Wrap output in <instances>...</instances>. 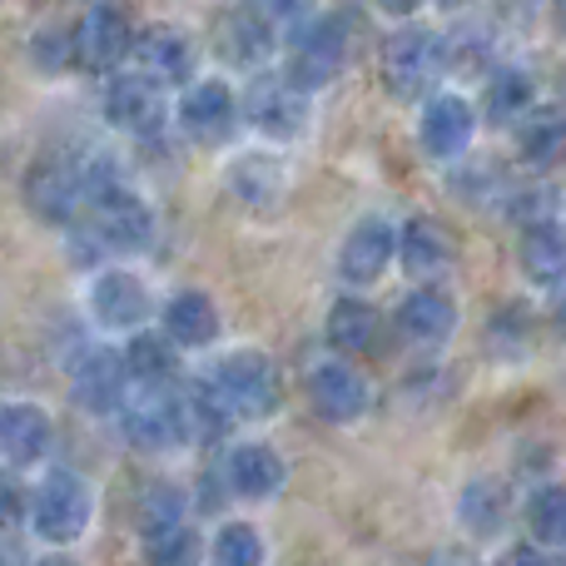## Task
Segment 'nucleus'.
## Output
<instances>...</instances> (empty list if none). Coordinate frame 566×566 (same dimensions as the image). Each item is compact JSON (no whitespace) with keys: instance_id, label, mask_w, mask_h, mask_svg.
<instances>
[{"instance_id":"nucleus-1","label":"nucleus","mask_w":566,"mask_h":566,"mask_svg":"<svg viewBox=\"0 0 566 566\" xmlns=\"http://www.w3.org/2000/svg\"><path fill=\"white\" fill-rule=\"evenodd\" d=\"M442 70H448V50H442V40L422 25L392 30L388 45H382V85H388L398 99L432 95Z\"/></svg>"},{"instance_id":"nucleus-2","label":"nucleus","mask_w":566,"mask_h":566,"mask_svg":"<svg viewBox=\"0 0 566 566\" xmlns=\"http://www.w3.org/2000/svg\"><path fill=\"white\" fill-rule=\"evenodd\" d=\"M348 20L343 15H308L293 30V50H289V80L298 90H323L348 60Z\"/></svg>"},{"instance_id":"nucleus-3","label":"nucleus","mask_w":566,"mask_h":566,"mask_svg":"<svg viewBox=\"0 0 566 566\" xmlns=\"http://www.w3.org/2000/svg\"><path fill=\"white\" fill-rule=\"evenodd\" d=\"M214 388L224 392V402L234 408V418H269L283 398V378H279V363L259 348L244 353H229L214 373Z\"/></svg>"},{"instance_id":"nucleus-4","label":"nucleus","mask_w":566,"mask_h":566,"mask_svg":"<svg viewBox=\"0 0 566 566\" xmlns=\"http://www.w3.org/2000/svg\"><path fill=\"white\" fill-rule=\"evenodd\" d=\"M90 507H95V497H90L80 472H50L35 488V497H30V522H35V532L45 542L65 547L90 527Z\"/></svg>"},{"instance_id":"nucleus-5","label":"nucleus","mask_w":566,"mask_h":566,"mask_svg":"<svg viewBox=\"0 0 566 566\" xmlns=\"http://www.w3.org/2000/svg\"><path fill=\"white\" fill-rule=\"evenodd\" d=\"M125 55H135V25H129L125 6H115V0L90 6L75 25V65L90 75H105Z\"/></svg>"},{"instance_id":"nucleus-6","label":"nucleus","mask_w":566,"mask_h":566,"mask_svg":"<svg viewBox=\"0 0 566 566\" xmlns=\"http://www.w3.org/2000/svg\"><path fill=\"white\" fill-rule=\"evenodd\" d=\"M25 205H30V214L45 219V224H60V229L75 224V214L90 205L80 165H70V159H40L25 175Z\"/></svg>"},{"instance_id":"nucleus-7","label":"nucleus","mask_w":566,"mask_h":566,"mask_svg":"<svg viewBox=\"0 0 566 566\" xmlns=\"http://www.w3.org/2000/svg\"><path fill=\"white\" fill-rule=\"evenodd\" d=\"M90 219H95V224H90L95 244L109 249V254H135V249H145L149 234H155V219H149L145 199H135L125 185L90 199Z\"/></svg>"},{"instance_id":"nucleus-8","label":"nucleus","mask_w":566,"mask_h":566,"mask_svg":"<svg viewBox=\"0 0 566 566\" xmlns=\"http://www.w3.org/2000/svg\"><path fill=\"white\" fill-rule=\"evenodd\" d=\"M244 115L264 139H298L308 125V90H298L289 75L254 80V90L244 95Z\"/></svg>"},{"instance_id":"nucleus-9","label":"nucleus","mask_w":566,"mask_h":566,"mask_svg":"<svg viewBox=\"0 0 566 566\" xmlns=\"http://www.w3.org/2000/svg\"><path fill=\"white\" fill-rule=\"evenodd\" d=\"M234 119H239V99L224 80H199L179 99V129L195 145H224L234 135Z\"/></svg>"},{"instance_id":"nucleus-10","label":"nucleus","mask_w":566,"mask_h":566,"mask_svg":"<svg viewBox=\"0 0 566 566\" xmlns=\"http://www.w3.org/2000/svg\"><path fill=\"white\" fill-rule=\"evenodd\" d=\"M214 50L229 60V65L259 70L269 60V50H274V20H269L254 0H249V6L224 10L219 25H214Z\"/></svg>"},{"instance_id":"nucleus-11","label":"nucleus","mask_w":566,"mask_h":566,"mask_svg":"<svg viewBox=\"0 0 566 566\" xmlns=\"http://www.w3.org/2000/svg\"><path fill=\"white\" fill-rule=\"evenodd\" d=\"M308 402L323 422H358L363 408H368V382L343 358L318 363V368L308 373Z\"/></svg>"},{"instance_id":"nucleus-12","label":"nucleus","mask_w":566,"mask_h":566,"mask_svg":"<svg viewBox=\"0 0 566 566\" xmlns=\"http://www.w3.org/2000/svg\"><path fill=\"white\" fill-rule=\"evenodd\" d=\"M125 382H129L125 358L109 348H90L70 373V392H75V402L85 412H115L125 402Z\"/></svg>"},{"instance_id":"nucleus-13","label":"nucleus","mask_w":566,"mask_h":566,"mask_svg":"<svg viewBox=\"0 0 566 566\" xmlns=\"http://www.w3.org/2000/svg\"><path fill=\"white\" fill-rule=\"evenodd\" d=\"M139 398L125 408V438L135 448H169V442H185L179 432V402L175 392H165V382H139Z\"/></svg>"},{"instance_id":"nucleus-14","label":"nucleus","mask_w":566,"mask_h":566,"mask_svg":"<svg viewBox=\"0 0 566 566\" xmlns=\"http://www.w3.org/2000/svg\"><path fill=\"white\" fill-rule=\"evenodd\" d=\"M472 105L462 95H432L428 109H422V125H418V139L432 159H458L462 149L472 145Z\"/></svg>"},{"instance_id":"nucleus-15","label":"nucleus","mask_w":566,"mask_h":566,"mask_svg":"<svg viewBox=\"0 0 566 566\" xmlns=\"http://www.w3.org/2000/svg\"><path fill=\"white\" fill-rule=\"evenodd\" d=\"M135 60L159 85H185V80L195 75V45H189V35L175 25H149L145 35H135Z\"/></svg>"},{"instance_id":"nucleus-16","label":"nucleus","mask_w":566,"mask_h":566,"mask_svg":"<svg viewBox=\"0 0 566 566\" xmlns=\"http://www.w3.org/2000/svg\"><path fill=\"white\" fill-rule=\"evenodd\" d=\"M105 115L115 119L119 129H129V135L155 129L159 115H165L159 80H149L145 70H135V75H115V80H109V90H105Z\"/></svg>"},{"instance_id":"nucleus-17","label":"nucleus","mask_w":566,"mask_h":566,"mask_svg":"<svg viewBox=\"0 0 566 566\" xmlns=\"http://www.w3.org/2000/svg\"><path fill=\"white\" fill-rule=\"evenodd\" d=\"M392 254H398V234H392L388 219H363L338 254V274L348 283H373V279H382Z\"/></svg>"},{"instance_id":"nucleus-18","label":"nucleus","mask_w":566,"mask_h":566,"mask_svg":"<svg viewBox=\"0 0 566 566\" xmlns=\"http://www.w3.org/2000/svg\"><path fill=\"white\" fill-rule=\"evenodd\" d=\"M179 402V432L185 442H214L234 428V408L224 402V392L214 382H189L185 392H175Z\"/></svg>"},{"instance_id":"nucleus-19","label":"nucleus","mask_w":566,"mask_h":566,"mask_svg":"<svg viewBox=\"0 0 566 566\" xmlns=\"http://www.w3.org/2000/svg\"><path fill=\"white\" fill-rule=\"evenodd\" d=\"M452 323H458V313H452V298L442 289H412L398 303V333L408 343H418V348L442 343L452 333Z\"/></svg>"},{"instance_id":"nucleus-20","label":"nucleus","mask_w":566,"mask_h":566,"mask_svg":"<svg viewBox=\"0 0 566 566\" xmlns=\"http://www.w3.org/2000/svg\"><path fill=\"white\" fill-rule=\"evenodd\" d=\"M224 478H229V488H234L239 497L264 502V497H274V492L283 488V462H279L274 448H264V442H239V448L229 452V462H224Z\"/></svg>"},{"instance_id":"nucleus-21","label":"nucleus","mask_w":566,"mask_h":566,"mask_svg":"<svg viewBox=\"0 0 566 566\" xmlns=\"http://www.w3.org/2000/svg\"><path fill=\"white\" fill-rule=\"evenodd\" d=\"M90 308H95V318L105 323V328H135V323H145V313H149V293L135 274H119L115 269V274L95 279Z\"/></svg>"},{"instance_id":"nucleus-22","label":"nucleus","mask_w":566,"mask_h":566,"mask_svg":"<svg viewBox=\"0 0 566 566\" xmlns=\"http://www.w3.org/2000/svg\"><path fill=\"white\" fill-rule=\"evenodd\" d=\"M50 452V418L35 402H15L0 418V458L15 462V468H30Z\"/></svg>"},{"instance_id":"nucleus-23","label":"nucleus","mask_w":566,"mask_h":566,"mask_svg":"<svg viewBox=\"0 0 566 566\" xmlns=\"http://www.w3.org/2000/svg\"><path fill=\"white\" fill-rule=\"evenodd\" d=\"M398 259L412 279H438L452 264V239L438 219H408L398 234Z\"/></svg>"},{"instance_id":"nucleus-24","label":"nucleus","mask_w":566,"mask_h":566,"mask_svg":"<svg viewBox=\"0 0 566 566\" xmlns=\"http://www.w3.org/2000/svg\"><path fill=\"white\" fill-rule=\"evenodd\" d=\"M165 333L175 338V348H209L219 338V313L209 303V293L185 289L165 303Z\"/></svg>"},{"instance_id":"nucleus-25","label":"nucleus","mask_w":566,"mask_h":566,"mask_svg":"<svg viewBox=\"0 0 566 566\" xmlns=\"http://www.w3.org/2000/svg\"><path fill=\"white\" fill-rule=\"evenodd\" d=\"M517 149L532 169L562 165L566 159V109H557V105L527 109V115H522V129H517Z\"/></svg>"},{"instance_id":"nucleus-26","label":"nucleus","mask_w":566,"mask_h":566,"mask_svg":"<svg viewBox=\"0 0 566 566\" xmlns=\"http://www.w3.org/2000/svg\"><path fill=\"white\" fill-rule=\"evenodd\" d=\"M517 254L532 283H562L566 279V229L552 224V219H532Z\"/></svg>"},{"instance_id":"nucleus-27","label":"nucleus","mask_w":566,"mask_h":566,"mask_svg":"<svg viewBox=\"0 0 566 566\" xmlns=\"http://www.w3.org/2000/svg\"><path fill=\"white\" fill-rule=\"evenodd\" d=\"M507 482H497V478H482V482H472L468 492H462V502H458V517H462V527L468 532H478V537H492V532H502L507 527Z\"/></svg>"},{"instance_id":"nucleus-28","label":"nucleus","mask_w":566,"mask_h":566,"mask_svg":"<svg viewBox=\"0 0 566 566\" xmlns=\"http://www.w3.org/2000/svg\"><path fill=\"white\" fill-rule=\"evenodd\" d=\"M145 562L149 566H195L199 562V537L185 517L169 522H145Z\"/></svg>"},{"instance_id":"nucleus-29","label":"nucleus","mask_w":566,"mask_h":566,"mask_svg":"<svg viewBox=\"0 0 566 566\" xmlns=\"http://www.w3.org/2000/svg\"><path fill=\"white\" fill-rule=\"evenodd\" d=\"M328 343L338 353H368L378 343V313L363 298H338L328 313Z\"/></svg>"},{"instance_id":"nucleus-30","label":"nucleus","mask_w":566,"mask_h":566,"mask_svg":"<svg viewBox=\"0 0 566 566\" xmlns=\"http://www.w3.org/2000/svg\"><path fill=\"white\" fill-rule=\"evenodd\" d=\"M229 189H234V195L244 199V205H254V209L274 205L279 189H283V169H279V159H264V155L239 159V165L229 169Z\"/></svg>"},{"instance_id":"nucleus-31","label":"nucleus","mask_w":566,"mask_h":566,"mask_svg":"<svg viewBox=\"0 0 566 566\" xmlns=\"http://www.w3.org/2000/svg\"><path fill=\"white\" fill-rule=\"evenodd\" d=\"M125 368L135 382H169L175 378V338H155V333H135L125 353Z\"/></svg>"},{"instance_id":"nucleus-32","label":"nucleus","mask_w":566,"mask_h":566,"mask_svg":"<svg viewBox=\"0 0 566 566\" xmlns=\"http://www.w3.org/2000/svg\"><path fill=\"white\" fill-rule=\"evenodd\" d=\"M532 105H537V95H532V80L522 75V70H497V75L488 80V119L512 125V119H522Z\"/></svg>"},{"instance_id":"nucleus-33","label":"nucleus","mask_w":566,"mask_h":566,"mask_svg":"<svg viewBox=\"0 0 566 566\" xmlns=\"http://www.w3.org/2000/svg\"><path fill=\"white\" fill-rule=\"evenodd\" d=\"M214 566H264V537H259L249 522H224L209 547Z\"/></svg>"},{"instance_id":"nucleus-34","label":"nucleus","mask_w":566,"mask_h":566,"mask_svg":"<svg viewBox=\"0 0 566 566\" xmlns=\"http://www.w3.org/2000/svg\"><path fill=\"white\" fill-rule=\"evenodd\" d=\"M527 527L542 547H566V488H542L527 502Z\"/></svg>"},{"instance_id":"nucleus-35","label":"nucleus","mask_w":566,"mask_h":566,"mask_svg":"<svg viewBox=\"0 0 566 566\" xmlns=\"http://www.w3.org/2000/svg\"><path fill=\"white\" fill-rule=\"evenodd\" d=\"M259 10H264L274 25H303L308 20V10H313V0H254Z\"/></svg>"},{"instance_id":"nucleus-36","label":"nucleus","mask_w":566,"mask_h":566,"mask_svg":"<svg viewBox=\"0 0 566 566\" xmlns=\"http://www.w3.org/2000/svg\"><path fill=\"white\" fill-rule=\"evenodd\" d=\"M20 517H25V492H20L15 478H6V472H0V532L15 527Z\"/></svg>"},{"instance_id":"nucleus-37","label":"nucleus","mask_w":566,"mask_h":566,"mask_svg":"<svg viewBox=\"0 0 566 566\" xmlns=\"http://www.w3.org/2000/svg\"><path fill=\"white\" fill-rule=\"evenodd\" d=\"M497 566H552V562L542 557L537 547H512V552H507V557H502Z\"/></svg>"},{"instance_id":"nucleus-38","label":"nucleus","mask_w":566,"mask_h":566,"mask_svg":"<svg viewBox=\"0 0 566 566\" xmlns=\"http://www.w3.org/2000/svg\"><path fill=\"white\" fill-rule=\"evenodd\" d=\"M378 10H388V15H412V10L422 6V0H373Z\"/></svg>"},{"instance_id":"nucleus-39","label":"nucleus","mask_w":566,"mask_h":566,"mask_svg":"<svg viewBox=\"0 0 566 566\" xmlns=\"http://www.w3.org/2000/svg\"><path fill=\"white\" fill-rule=\"evenodd\" d=\"M0 566H35V562H25V552L15 542H0Z\"/></svg>"},{"instance_id":"nucleus-40","label":"nucleus","mask_w":566,"mask_h":566,"mask_svg":"<svg viewBox=\"0 0 566 566\" xmlns=\"http://www.w3.org/2000/svg\"><path fill=\"white\" fill-rule=\"evenodd\" d=\"M552 10H557V25L566 30V0H552Z\"/></svg>"},{"instance_id":"nucleus-41","label":"nucleus","mask_w":566,"mask_h":566,"mask_svg":"<svg viewBox=\"0 0 566 566\" xmlns=\"http://www.w3.org/2000/svg\"><path fill=\"white\" fill-rule=\"evenodd\" d=\"M35 566H75L70 557H45V562H35Z\"/></svg>"},{"instance_id":"nucleus-42","label":"nucleus","mask_w":566,"mask_h":566,"mask_svg":"<svg viewBox=\"0 0 566 566\" xmlns=\"http://www.w3.org/2000/svg\"><path fill=\"white\" fill-rule=\"evenodd\" d=\"M438 6H448V10H462V6H468V0H438Z\"/></svg>"},{"instance_id":"nucleus-43","label":"nucleus","mask_w":566,"mask_h":566,"mask_svg":"<svg viewBox=\"0 0 566 566\" xmlns=\"http://www.w3.org/2000/svg\"><path fill=\"white\" fill-rule=\"evenodd\" d=\"M0 418H6V408H0Z\"/></svg>"}]
</instances>
